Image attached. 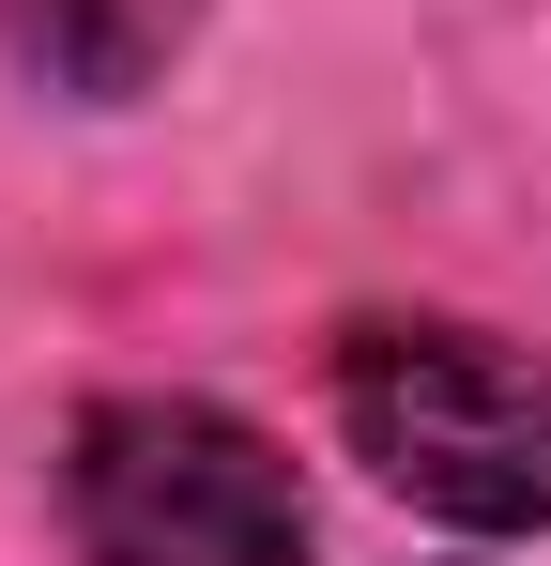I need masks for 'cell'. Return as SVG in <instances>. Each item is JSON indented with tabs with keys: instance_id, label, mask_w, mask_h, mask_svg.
<instances>
[{
	"instance_id": "obj_1",
	"label": "cell",
	"mask_w": 551,
	"mask_h": 566,
	"mask_svg": "<svg viewBox=\"0 0 551 566\" xmlns=\"http://www.w3.org/2000/svg\"><path fill=\"white\" fill-rule=\"evenodd\" d=\"M353 460L459 536H537L551 521V368L475 322H367L337 353Z\"/></svg>"
},
{
	"instance_id": "obj_3",
	"label": "cell",
	"mask_w": 551,
	"mask_h": 566,
	"mask_svg": "<svg viewBox=\"0 0 551 566\" xmlns=\"http://www.w3.org/2000/svg\"><path fill=\"white\" fill-rule=\"evenodd\" d=\"M184 15H199V0H15L31 62H62L77 93H138V77L184 46Z\"/></svg>"
},
{
	"instance_id": "obj_2",
	"label": "cell",
	"mask_w": 551,
	"mask_h": 566,
	"mask_svg": "<svg viewBox=\"0 0 551 566\" xmlns=\"http://www.w3.org/2000/svg\"><path fill=\"white\" fill-rule=\"evenodd\" d=\"M77 566H306V490L215 398H107L62 460Z\"/></svg>"
}]
</instances>
